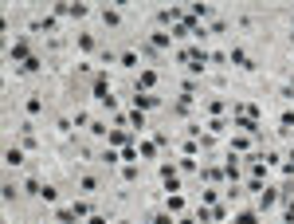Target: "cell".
<instances>
[{
    "mask_svg": "<svg viewBox=\"0 0 294 224\" xmlns=\"http://www.w3.org/2000/svg\"><path fill=\"white\" fill-rule=\"evenodd\" d=\"M193 16H212V4H193Z\"/></svg>",
    "mask_w": 294,
    "mask_h": 224,
    "instance_id": "obj_23",
    "label": "cell"
},
{
    "mask_svg": "<svg viewBox=\"0 0 294 224\" xmlns=\"http://www.w3.org/2000/svg\"><path fill=\"white\" fill-rule=\"evenodd\" d=\"M118 63H122V67H138V52H134V48H126V52L118 56Z\"/></svg>",
    "mask_w": 294,
    "mask_h": 224,
    "instance_id": "obj_7",
    "label": "cell"
},
{
    "mask_svg": "<svg viewBox=\"0 0 294 224\" xmlns=\"http://www.w3.org/2000/svg\"><path fill=\"white\" fill-rule=\"evenodd\" d=\"M67 16H71V20H79V16H87V4H67Z\"/></svg>",
    "mask_w": 294,
    "mask_h": 224,
    "instance_id": "obj_12",
    "label": "cell"
},
{
    "mask_svg": "<svg viewBox=\"0 0 294 224\" xmlns=\"http://www.w3.org/2000/svg\"><path fill=\"white\" fill-rule=\"evenodd\" d=\"M106 138H110V142H114V146H122V142H126V138H130V134H126V130H110V134H106Z\"/></svg>",
    "mask_w": 294,
    "mask_h": 224,
    "instance_id": "obj_17",
    "label": "cell"
},
{
    "mask_svg": "<svg viewBox=\"0 0 294 224\" xmlns=\"http://www.w3.org/2000/svg\"><path fill=\"white\" fill-rule=\"evenodd\" d=\"M102 24L106 28H118L122 24V8H102Z\"/></svg>",
    "mask_w": 294,
    "mask_h": 224,
    "instance_id": "obj_3",
    "label": "cell"
},
{
    "mask_svg": "<svg viewBox=\"0 0 294 224\" xmlns=\"http://www.w3.org/2000/svg\"><path fill=\"white\" fill-rule=\"evenodd\" d=\"M287 224H294V201H287Z\"/></svg>",
    "mask_w": 294,
    "mask_h": 224,
    "instance_id": "obj_26",
    "label": "cell"
},
{
    "mask_svg": "<svg viewBox=\"0 0 294 224\" xmlns=\"http://www.w3.org/2000/svg\"><path fill=\"white\" fill-rule=\"evenodd\" d=\"M79 48H83V52H95V36H87V32H79Z\"/></svg>",
    "mask_w": 294,
    "mask_h": 224,
    "instance_id": "obj_13",
    "label": "cell"
},
{
    "mask_svg": "<svg viewBox=\"0 0 294 224\" xmlns=\"http://www.w3.org/2000/svg\"><path fill=\"white\" fill-rule=\"evenodd\" d=\"M196 166H200L196 158H181V169H185V173H196Z\"/></svg>",
    "mask_w": 294,
    "mask_h": 224,
    "instance_id": "obj_20",
    "label": "cell"
},
{
    "mask_svg": "<svg viewBox=\"0 0 294 224\" xmlns=\"http://www.w3.org/2000/svg\"><path fill=\"white\" fill-rule=\"evenodd\" d=\"M236 224H259V217H255V213H240V217H236Z\"/></svg>",
    "mask_w": 294,
    "mask_h": 224,
    "instance_id": "obj_22",
    "label": "cell"
},
{
    "mask_svg": "<svg viewBox=\"0 0 294 224\" xmlns=\"http://www.w3.org/2000/svg\"><path fill=\"white\" fill-rule=\"evenodd\" d=\"M79 193H87V197L98 193V177H91V173H87V177H79Z\"/></svg>",
    "mask_w": 294,
    "mask_h": 224,
    "instance_id": "obj_5",
    "label": "cell"
},
{
    "mask_svg": "<svg viewBox=\"0 0 294 224\" xmlns=\"http://www.w3.org/2000/svg\"><path fill=\"white\" fill-rule=\"evenodd\" d=\"M165 205H169V213H181V209H185V201H181V197H177V193H173V197H169V201H165Z\"/></svg>",
    "mask_w": 294,
    "mask_h": 224,
    "instance_id": "obj_18",
    "label": "cell"
},
{
    "mask_svg": "<svg viewBox=\"0 0 294 224\" xmlns=\"http://www.w3.org/2000/svg\"><path fill=\"white\" fill-rule=\"evenodd\" d=\"M279 126H283V134L294 126V111H283V118H279Z\"/></svg>",
    "mask_w": 294,
    "mask_h": 224,
    "instance_id": "obj_16",
    "label": "cell"
},
{
    "mask_svg": "<svg viewBox=\"0 0 294 224\" xmlns=\"http://www.w3.org/2000/svg\"><path fill=\"white\" fill-rule=\"evenodd\" d=\"M275 201H279V189H263L259 193V209H271Z\"/></svg>",
    "mask_w": 294,
    "mask_h": 224,
    "instance_id": "obj_6",
    "label": "cell"
},
{
    "mask_svg": "<svg viewBox=\"0 0 294 224\" xmlns=\"http://www.w3.org/2000/svg\"><path fill=\"white\" fill-rule=\"evenodd\" d=\"M4 166H8V169L24 166V150H20V146H8V150H4Z\"/></svg>",
    "mask_w": 294,
    "mask_h": 224,
    "instance_id": "obj_2",
    "label": "cell"
},
{
    "mask_svg": "<svg viewBox=\"0 0 294 224\" xmlns=\"http://www.w3.org/2000/svg\"><path fill=\"white\" fill-rule=\"evenodd\" d=\"M8 56H12V59H24V56H28V44H24V40H20V44H12V48H8Z\"/></svg>",
    "mask_w": 294,
    "mask_h": 224,
    "instance_id": "obj_11",
    "label": "cell"
},
{
    "mask_svg": "<svg viewBox=\"0 0 294 224\" xmlns=\"http://www.w3.org/2000/svg\"><path fill=\"white\" fill-rule=\"evenodd\" d=\"M40 201H48V205H59V189H55V185H44V193H40Z\"/></svg>",
    "mask_w": 294,
    "mask_h": 224,
    "instance_id": "obj_9",
    "label": "cell"
},
{
    "mask_svg": "<svg viewBox=\"0 0 294 224\" xmlns=\"http://www.w3.org/2000/svg\"><path fill=\"white\" fill-rule=\"evenodd\" d=\"M87 224H110V217H102V213H95V217H91Z\"/></svg>",
    "mask_w": 294,
    "mask_h": 224,
    "instance_id": "obj_25",
    "label": "cell"
},
{
    "mask_svg": "<svg viewBox=\"0 0 294 224\" xmlns=\"http://www.w3.org/2000/svg\"><path fill=\"white\" fill-rule=\"evenodd\" d=\"M24 111H28V118H36V114H44V95H32Z\"/></svg>",
    "mask_w": 294,
    "mask_h": 224,
    "instance_id": "obj_4",
    "label": "cell"
},
{
    "mask_svg": "<svg viewBox=\"0 0 294 224\" xmlns=\"http://www.w3.org/2000/svg\"><path fill=\"white\" fill-rule=\"evenodd\" d=\"M177 224H196V217H185V221H177Z\"/></svg>",
    "mask_w": 294,
    "mask_h": 224,
    "instance_id": "obj_27",
    "label": "cell"
},
{
    "mask_svg": "<svg viewBox=\"0 0 294 224\" xmlns=\"http://www.w3.org/2000/svg\"><path fill=\"white\" fill-rule=\"evenodd\" d=\"M153 107H161V99H157V95H146V91H138L134 111H153Z\"/></svg>",
    "mask_w": 294,
    "mask_h": 224,
    "instance_id": "obj_1",
    "label": "cell"
},
{
    "mask_svg": "<svg viewBox=\"0 0 294 224\" xmlns=\"http://www.w3.org/2000/svg\"><path fill=\"white\" fill-rule=\"evenodd\" d=\"M71 213H75V217H87V213H91V205H87V201H75V205H71Z\"/></svg>",
    "mask_w": 294,
    "mask_h": 224,
    "instance_id": "obj_19",
    "label": "cell"
},
{
    "mask_svg": "<svg viewBox=\"0 0 294 224\" xmlns=\"http://www.w3.org/2000/svg\"><path fill=\"white\" fill-rule=\"evenodd\" d=\"M118 224H134V221H118Z\"/></svg>",
    "mask_w": 294,
    "mask_h": 224,
    "instance_id": "obj_28",
    "label": "cell"
},
{
    "mask_svg": "<svg viewBox=\"0 0 294 224\" xmlns=\"http://www.w3.org/2000/svg\"><path fill=\"white\" fill-rule=\"evenodd\" d=\"M149 44H153V48H157V52H161V48H169V44H173V36H165V32H157V36H153V40H149Z\"/></svg>",
    "mask_w": 294,
    "mask_h": 224,
    "instance_id": "obj_10",
    "label": "cell"
},
{
    "mask_svg": "<svg viewBox=\"0 0 294 224\" xmlns=\"http://www.w3.org/2000/svg\"><path fill=\"white\" fill-rule=\"evenodd\" d=\"M130 126H134V130H146V114L134 111V114H130Z\"/></svg>",
    "mask_w": 294,
    "mask_h": 224,
    "instance_id": "obj_15",
    "label": "cell"
},
{
    "mask_svg": "<svg viewBox=\"0 0 294 224\" xmlns=\"http://www.w3.org/2000/svg\"><path fill=\"white\" fill-rule=\"evenodd\" d=\"M16 193H20V189H16V185H12V181H8V185H4V201H8V205H12V201H16Z\"/></svg>",
    "mask_w": 294,
    "mask_h": 224,
    "instance_id": "obj_21",
    "label": "cell"
},
{
    "mask_svg": "<svg viewBox=\"0 0 294 224\" xmlns=\"http://www.w3.org/2000/svg\"><path fill=\"white\" fill-rule=\"evenodd\" d=\"M122 181H138V166H126V169H122Z\"/></svg>",
    "mask_w": 294,
    "mask_h": 224,
    "instance_id": "obj_24",
    "label": "cell"
},
{
    "mask_svg": "<svg viewBox=\"0 0 294 224\" xmlns=\"http://www.w3.org/2000/svg\"><path fill=\"white\" fill-rule=\"evenodd\" d=\"M153 83H157V71H142V75H138V87H142V91H149Z\"/></svg>",
    "mask_w": 294,
    "mask_h": 224,
    "instance_id": "obj_8",
    "label": "cell"
},
{
    "mask_svg": "<svg viewBox=\"0 0 294 224\" xmlns=\"http://www.w3.org/2000/svg\"><path fill=\"white\" fill-rule=\"evenodd\" d=\"M177 111H181V114L193 111V95H181V99H177Z\"/></svg>",
    "mask_w": 294,
    "mask_h": 224,
    "instance_id": "obj_14",
    "label": "cell"
}]
</instances>
